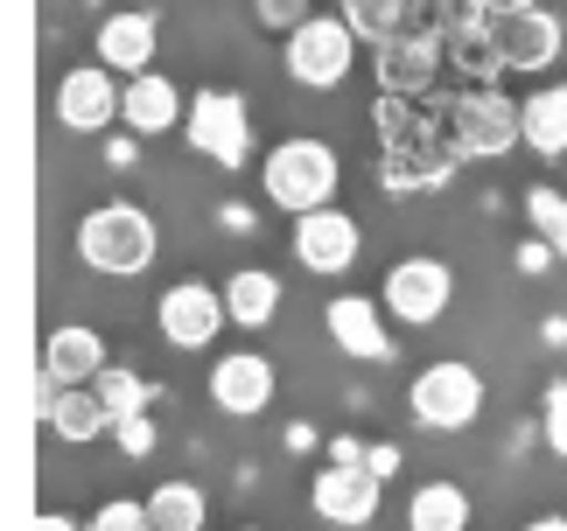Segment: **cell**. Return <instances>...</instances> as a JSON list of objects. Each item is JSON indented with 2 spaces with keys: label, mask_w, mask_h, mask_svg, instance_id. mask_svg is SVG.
<instances>
[{
  "label": "cell",
  "mask_w": 567,
  "mask_h": 531,
  "mask_svg": "<svg viewBox=\"0 0 567 531\" xmlns=\"http://www.w3.org/2000/svg\"><path fill=\"white\" fill-rule=\"evenodd\" d=\"M155 252H162V231H155V217H147L141 204H99V210H84L78 259L92 266V273L134 280V273L155 266Z\"/></svg>",
  "instance_id": "obj_1"
},
{
  "label": "cell",
  "mask_w": 567,
  "mask_h": 531,
  "mask_svg": "<svg viewBox=\"0 0 567 531\" xmlns=\"http://www.w3.org/2000/svg\"><path fill=\"white\" fill-rule=\"evenodd\" d=\"M259 183L280 210H330L337 196V147L330 140H280L267 154V168H259Z\"/></svg>",
  "instance_id": "obj_2"
},
{
  "label": "cell",
  "mask_w": 567,
  "mask_h": 531,
  "mask_svg": "<svg viewBox=\"0 0 567 531\" xmlns=\"http://www.w3.org/2000/svg\"><path fill=\"white\" fill-rule=\"evenodd\" d=\"M358 29L343 14H309L301 29H288V77L309 84V92H337L358 63Z\"/></svg>",
  "instance_id": "obj_3"
},
{
  "label": "cell",
  "mask_w": 567,
  "mask_h": 531,
  "mask_svg": "<svg viewBox=\"0 0 567 531\" xmlns=\"http://www.w3.org/2000/svg\"><path fill=\"white\" fill-rule=\"evenodd\" d=\"M406 406H413V419H421L427 434H463L470 419L484 413V378H476L470 364L442 357V364H427L421 378L406 385Z\"/></svg>",
  "instance_id": "obj_4"
},
{
  "label": "cell",
  "mask_w": 567,
  "mask_h": 531,
  "mask_svg": "<svg viewBox=\"0 0 567 531\" xmlns=\"http://www.w3.org/2000/svg\"><path fill=\"white\" fill-rule=\"evenodd\" d=\"M449 140L455 154H505L512 140H526V105H512L497 84H476V92L455 98V113H449Z\"/></svg>",
  "instance_id": "obj_5"
},
{
  "label": "cell",
  "mask_w": 567,
  "mask_h": 531,
  "mask_svg": "<svg viewBox=\"0 0 567 531\" xmlns=\"http://www.w3.org/2000/svg\"><path fill=\"white\" fill-rule=\"evenodd\" d=\"M189 147L210 154L217 168H246L252 154V113L238 92H196L189 98Z\"/></svg>",
  "instance_id": "obj_6"
},
{
  "label": "cell",
  "mask_w": 567,
  "mask_h": 531,
  "mask_svg": "<svg viewBox=\"0 0 567 531\" xmlns=\"http://www.w3.org/2000/svg\"><path fill=\"white\" fill-rule=\"evenodd\" d=\"M385 315L392 322H413V329H427V322H442L449 315V301H455V280H449V266L442 259H427V252H413L400 259L385 273Z\"/></svg>",
  "instance_id": "obj_7"
},
{
  "label": "cell",
  "mask_w": 567,
  "mask_h": 531,
  "mask_svg": "<svg viewBox=\"0 0 567 531\" xmlns=\"http://www.w3.org/2000/svg\"><path fill=\"white\" fill-rule=\"evenodd\" d=\"M155 322H162V336L176 343V350H204L217 329L231 322V308H225V287H204V280H183V287H168V294L155 301Z\"/></svg>",
  "instance_id": "obj_8"
},
{
  "label": "cell",
  "mask_w": 567,
  "mask_h": 531,
  "mask_svg": "<svg viewBox=\"0 0 567 531\" xmlns=\"http://www.w3.org/2000/svg\"><path fill=\"white\" fill-rule=\"evenodd\" d=\"M358 217L351 210H301L295 217V259L309 266V273H343V266H358Z\"/></svg>",
  "instance_id": "obj_9"
},
{
  "label": "cell",
  "mask_w": 567,
  "mask_h": 531,
  "mask_svg": "<svg viewBox=\"0 0 567 531\" xmlns=\"http://www.w3.org/2000/svg\"><path fill=\"white\" fill-rule=\"evenodd\" d=\"M120 98H126V84H113L105 63H84V71H71L56 84V119L71 133H105L120 119Z\"/></svg>",
  "instance_id": "obj_10"
},
{
  "label": "cell",
  "mask_w": 567,
  "mask_h": 531,
  "mask_svg": "<svg viewBox=\"0 0 567 531\" xmlns=\"http://www.w3.org/2000/svg\"><path fill=\"white\" fill-rule=\"evenodd\" d=\"M210 398H217V413H231V419L267 413V398H274V364L259 357V350H231V357H217Z\"/></svg>",
  "instance_id": "obj_11"
},
{
  "label": "cell",
  "mask_w": 567,
  "mask_h": 531,
  "mask_svg": "<svg viewBox=\"0 0 567 531\" xmlns=\"http://www.w3.org/2000/svg\"><path fill=\"white\" fill-rule=\"evenodd\" d=\"M309 503H316L322 524H343V531H351V524H372L379 518V476L372 469H337V461H330V469L316 476Z\"/></svg>",
  "instance_id": "obj_12"
},
{
  "label": "cell",
  "mask_w": 567,
  "mask_h": 531,
  "mask_svg": "<svg viewBox=\"0 0 567 531\" xmlns=\"http://www.w3.org/2000/svg\"><path fill=\"white\" fill-rule=\"evenodd\" d=\"M35 406H42V427H50L56 440H99V434H113V413H105V398L92 385H50V378H42Z\"/></svg>",
  "instance_id": "obj_13"
},
{
  "label": "cell",
  "mask_w": 567,
  "mask_h": 531,
  "mask_svg": "<svg viewBox=\"0 0 567 531\" xmlns=\"http://www.w3.org/2000/svg\"><path fill=\"white\" fill-rule=\"evenodd\" d=\"M491 42L505 56V71H547L560 56V14L533 8V14H512V21H491Z\"/></svg>",
  "instance_id": "obj_14"
},
{
  "label": "cell",
  "mask_w": 567,
  "mask_h": 531,
  "mask_svg": "<svg viewBox=\"0 0 567 531\" xmlns=\"http://www.w3.org/2000/svg\"><path fill=\"white\" fill-rule=\"evenodd\" d=\"M322 322H330V336H337L343 357H358V364H385L392 357V336H385V322H379V301L337 294L330 308H322Z\"/></svg>",
  "instance_id": "obj_15"
},
{
  "label": "cell",
  "mask_w": 567,
  "mask_h": 531,
  "mask_svg": "<svg viewBox=\"0 0 567 531\" xmlns=\"http://www.w3.org/2000/svg\"><path fill=\"white\" fill-rule=\"evenodd\" d=\"M434 71H442V35H434V29H413V35H400V42H379V77H385L392 98L427 92Z\"/></svg>",
  "instance_id": "obj_16"
},
{
  "label": "cell",
  "mask_w": 567,
  "mask_h": 531,
  "mask_svg": "<svg viewBox=\"0 0 567 531\" xmlns=\"http://www.w3.org/2000/svg\"><path fill=\"white\" fill-rule=\"evenodd\" d=\"M105 371V336L84 322H63L50 343H42V378L50 385H92Z\"/></svg>",
  "instance_id": "obj_17"
},
{
  "label": "cell",
  "mask_w": 567,
  "mask_h": 531,
  "mask_svg": "<svg viewBox=\"0 0 567 531\" xmlns=\"http://www.w3.org/2000/svg\"><path fill=\"white\" fill-rule=\"evenodd\" d=\"M99 63L120 77H141L147 63H155V14L126 8V14H105L99 21Z\"/></svg>",
  "instance_id": "obj_18"
},
{
  "label": "cell",
  "mask_w": 567,
  "mask_h": 531,
  "mask_svg": "<svg viewBox=\"0 0 567 531\" xmlns=\"http://www.w3.org/2000/svg\"><path fill=\"white\" fill-rule=\"evenodd\" d=\"M120 119L134 126V133H168V126H183V92L162 71H141V77H126Z\"/></svg>",
  "instance_id": "obj_19"
},
{
  "label": "cell",
  "mask_w": 567,
  "mask_h": 531,
  "mask_svg": "<svg viewBox=\"0 0 567 531\" xmlns=\"http://www.w3.org/2000/svg\"><path fill=\"white\" fill-rule=\"evenodd\" d=\"M406 531H470V490L463 482H421L406 497Z\"/></svg>",
  "instance_id": "obj_20"
},
{
  "label": "cell",
  "mask_w": 567,
  "mask_h": 531,
  "mask_svg": "<svg viewBox=\"0 0 567 531\" xmlns=\"http://www.w3.org/2000/svg\"><path fill=\"white\" fill-rule=\"evenodd\" d=\"M225 308H231L238 329H267L280 315V280L259 273V266H238V273L225 280Z\"/></svg>",
  "instance_id": "obj_21"
},
{
  "label": "cell",
  "mask_w": 567,
  "mask_h": 531,
  "mask_svg": "<svg viewBox=\"0 0 567 531\" xmlns=\"http://www.w3.org/2000/svg\"><path fill=\"white\" fill-rule=\"evenodd\" d=\"M526 147L533 154H567V84H547V92L526 98Z\"/></svg>",
  "instance_id": "obj_22"
},
{
  "label": "cell",
  "mask_w": 567,
  "mask_h": 531,
  "mask_svg": "<svg viewBox=\"0 0 567 531\" xmlns=\"http://www.w3.org/2000/svg\"><path fill=\"white\" fill-rule=\"evenodd\" d=\"M147 518H155V531H204V490L196 482H155Z\"/></svg>",
  "instance_id": "obj_23"
},
{
  "label": "cell",
  "mask_w": 567,
  "mask_h": 531,
  "mask_svg": "<svg viewBox=\"0 0 567 531\" xmlns=\"http://www.w3.org/2000/svg\"><path fill=\"white\" fill-rule=\"evenodd\" d=\"M92 392L105 398V413H113V419L147 413V398H155V392H147V378H134V371H120V364H105L99 378H92Z\"/></svg>",
  "instance_id": "obj_24"
},
{
  "label": "cell",
  "mask_w": 567,
  "mask_h": 531,
  "mask_svg": "<svg viewBox=\"0 0 567 531\" xmlns=\"http://www.w3.org/2000/svg\"><path fill=\"white\" fill-rule=\"evenodd\" d=\"M526 210H533L539 238H554V252L567 259V196H554V189H533V196H526Z\"/></svg>",
  "instance_id": "obj_25"
},
{
  "label": "cell",
  "mask_w": 567,
  "mask_h": 531,
  "mask_svg": "<svg viewBox=\"0 0 567 531\" xmlns=\"http://www.w3.org/2000/svg\"><path fill=\"white\" fill-rule=\"evenodd\" d=\"M539 434H547V448L567 461V378H554L547 398H539Z\"/></svg>",
  "instance_id": "obj_26"
},
{
  "label": "cell",
  "mask_w": 567,
  "mask_h": 531,
  "mask_svg": "<svg viewBox=\"0 0 567 531\" xmlns=\"http://www.w3.org/2000/svg\"><path fill=\"white\" fill-rule=\"evenodd\" d=\"M92 531H155V518H147V503H105V511L92 518Z\"/></svg>",
  "instance_id": "obj_27"
},
{
  "label": "cell",
  "mask_w": 567,
  "mask_h": 531,
  "mask_svg": "<svg viewBox=\"0 0 567 531\" xmlns=\"http://www.w3.org/2000/svg\"><path fill=\"white\" fill-rule=\"evenodd\" d=\"M113 440H120L126 455H147V448H155V419H147V413H134V419H113Z\"/></svg>",
  "instance_id": "obj_28"
},
{
  "label": "cell",
  "mask_w": 567,
  "mask_h": 531,
  "mask_svg": "<svg viewBox=\"0 0 567 531\" xmlns=\"http://www.w3.org/2000/svg\"><path fill=\"white\" fill-rule=\"evenodd\" d=\"M539 0H470V14L476 21H512V14H533Z\"/></svg>",
  "instance_id": "obj_29"
},
{
  "label": "cell",
  "mask_w": 567,
  "mask_h": 531,
  "mask_svg": "<svg viewBox=\"0 0 567 531\" xmlns=\"http://www.w3.org/2000/svg\"><path fill=\"white\" fill-rule=\"evenodd\" d=\"M560 252H554V238H533V246H518V266H526V273H547Z\"/></svg>",
  "instance_id": "obj_30"
},
{
  "label": "cell",
  "mask_w": 567,
  "mask_h": 531,
  "mask_svg": "<svg viewBox=\"0 0 567 531\" xmlns=\"http://www.w3.org/2000/svg\"><path fill=\"white\" fill-rule=\"evenodd\" d=\"M134 140H141V133H113V140H105V162H113V168H134V162H141Z\"/></svg>",
  "instance_id": "obj_31"
},
{
  "label": "cell",
  "mask_w": 567,
  "mask_h": 531,
  "mask_svg": "<svg viewBox=\"0 0 567 531\" xmlns=\"http://www.w3.org/2000/svg\"><path fill=\"white\" fill-rule=\"evenodd\" d=\"M280 440H288L295 455H309L316 448V427H309V419H288V434H280Z\"/></svg>",
  "instance_id": "obj_32"
},
{
  "label": "cell",
  "mask_w": 567,
  "mask_h": 531,
  "mask_svg": "<svg viewBox=\"0 0 567 531\" xmlns=\"http://www.w3.org/2000/svg\"><path fill=\"white\" fill-rule=\"evenodd\" d=\"M364 469H372V476H379V482H385V476H392V469H400V455H392V448H372V455H364Z\"/></svg>",
  "instance_id": "obj_33"
},
{
  "label": "cell",
  "mask_w": 567,
  "mask_h": 531,
  "mask_svg": "<svg viewBox=\"0 0 567 531\" xmlns=\"http://www.w3.org/2000/svg\"><path fill=\"white\" fill-rule=\"evenodd\" d=\"M35 531H92V524H78V518H63V511H42Z\"/></svg>",
  "instance_id": "obj_34"
},
{
  "label": "cell",
  "mask_w": 567,
  "mask_h": 531,
  "mask_svg": "<svg viewBox=\"0 0 567 531\" xmlns=\"http://www.w3.org/2000/svg\"><path fill=\"white\" fill-rule=\"evenodd\" d=\"M526 531H567V518H533Z\"/></svg>",
  "instance_id": "obj_35"
}]
</instances>
